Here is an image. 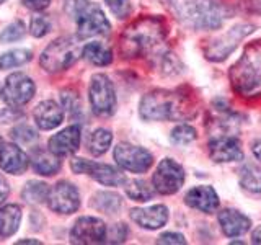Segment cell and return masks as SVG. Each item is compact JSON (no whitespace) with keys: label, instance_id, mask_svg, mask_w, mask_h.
Returning <instances> with one entry per match:
<instances>
[{"label":"cell","instance_id":"24","mask_svg":"<svg viewBox=\"0 0 261 245\" xmlns=\"http://www.w3.org/2000/svg\"><path fill=\"white\" fill-rule=\"evenodd\" d=\"M90 206L100 212H105V214H116L122 206V201L121 196L113 191H98L93 194Z\"/></svg>","mask_w":261,"mask_h":245},{"label":"cell","instance_id":"10","mask_svg":"<svg viewBox=\"0 0 261 245\" xmlns=\"http://www.w3.org/2000/svg\"><path fill=\"white\" fill-rule=\"evenodd\" d=\"M185 183V170L173 159H163L152 177V186L160 194H175Z\"/></svg>","mask_w":261,"mask_h":245},{"label":"cell","instance_id":"9","mask_svg":"<svg viewBox=\"0 0 261 245\" xmlns=\"http://www.w3.org/2000/svg\"><path fill=\"white\" fill-rule=\"evenodd\" d=\"M70 168L73 170V174H87L105 186H121L127 183V178L124 174H121V170L106 165V163H98L77 157L70 162Z\"/></svg>","mask_w":261,"mask_h":245},{"label":"cell","instance_id":"32","mask_svg":"<svg viewBox=\"0 0 261 245\" xmlns=\"http://www.w3.org/2000/svg\"><path fill=\"white\" fill-rule=\"evenodd\" d=\"M51 31V20L47 18L43 13H36L31 16V23H30V33L35 38H43L47 33Z\"/></svg>","mask_w":261,"mask_h":245},{"label":"cell","instance_id":"22","mask_svg":"<svg viewBox=\"0 0 261 245\" xmlns=\"http://www.w3.org/2000/svg\"><path fill=\"white\" fill-rule=\"evenodd\" d=\"M30 160H31V165L35 168V172H38L39 175H44V177L54 175L61 168L59 157H57L54 152L43 149V147L33 149V152L30 155Z\"/></svg>","mask_w":261,"mask_h":245},{"label":"cell","instance_id":"21","mask_svg":"<svg viewBox=\"0 0 261 245\" xmlns=\"http://www.w3.org/2000/svg\"><path fill=\"white\" fill-rule=\"evenodd\" d=\"M33 116H35V121L39 129L49 131L57 128L64 121V110L56 102L46 100L36 106Z\"/></svg>","mask_w":261,"mask_h":245},{"label":"cell","instance_id":"17","mask_svg":"<svg viewBox=\"0 0 261 245\" xmlns=\"http://www.w3.org/2000/svg\"><path fill=\"white\" fill-rule=\"evenodd\" d=\"M185 203L190 208L199 209L201 212L211 214V212H214L219 208V196L212 186L202 185V186L191 188L185 194Z\"/></svg>","mask_w":261,"mask_h":245},{"label":"cell","instance_id":"11","mask_svg":"<svg viewBox=\"0 0 261 245\" xmlns=\"http://www.w3.org/2000/svg\"><path fill=\"white\" fill-rule=\"evenodd\" d=\"M114 160L121 168L133 172V174L147 172L153 163V157L149 151L129 142H121L114 147Z\"/></svg>","mask_w":261,"mask_h":245},{"label":"cell","instance_id":"7","mask_svg":"<svg viewBox=\"0 0 261 245\" xmlns=\"http://www.w3.org/2000/svg\"><path fill=\"white\" fill-rule=\"evenodd\" d=\"M90 105L92 110L98 116H111L116 111V92H114V85L108 76L105 74H95L90 80L88 88Z\"/></svg>","mask_w":261,"mask_h":245},{"label":"cell","instance_id":"36","mask_svg":"<svg viewBox=\"0 0 261 245\" xmlns=\"http://www.w3.org/2000/svg\"><path fill=\"white\" fill-rule=\"evenodd\" d=\"M127 237V227L126 224H114L108 234H106V242H111V243H119V242H124Z\"/></svg>","mask_w":261,"mask_h":245},{"label":"cell","instance_id":"43","mask_svg":"<svg viewBox=\"0 0 261 245\" xmlns=\"http://www.w3.org/2000/svg\"><path fill=\"white\" fill-rule=\"evenodd\" d=\"M18 243H41L39 240H31V239H23V240H18Z\"/></svg>","mask_w":261,"mask_h":245},{"label":"cell","instance_id":"44","mask_svg":"<svg viewBox=\"0 0 261 245\" xmlns=\"http://www.w3.org/2000/svg\"><path fill=\"white\" fill-rule=\"evenodd\" d=\"M2 142H4V141H2V137H0V149H2V145H4Z\"/></svg>","mask_w":261,"mask_h":245},{"label":"cell","instance_id":"6","mask_svg":"<svg viewBox=\"0 0 261 245\" xmlns=\"http://www.w3.org/2000/svg\"><path fill=\"white\" fill-rule=\"evenodd\" d=\"M82 53H84V47L80 46V43L75 38L64 36V38H57L44 49L39 57V62L41 67L46 72L56 74L69 69L82 56Z\"/></svg>","mask_w":261,"mask_h":245},{"label":"cell","instance_id":"13","mask_svg":"<svg viewBox=\"0 0 261 245\" xmlns=\"http://www.w3.org/2000/svg\"><path fill=\"white\" fill-rule=\"evenodd\" d=\"M47 206L59 214H72L80 208V193L70 182L56 183L47 196Z\"/></svg>","mask_w":261,"mask_h":245},{"label":"cell","instance_id":"30","mask_svg":"<svg viewBox=\"0 0 261 245\" xmlns=\"http://www.w3.org/2000/svg\"><path fill=\"white\" fill-rule=\"evenodd\" d=\"M153 190L155 188H152L149 183L144 182V180H133V182H129L126 185V194L130 200L141 201V203L152 200Z\"/></svg>","mask_w":261,"mask_h":245},{"label":"cell","instance_id":"27","mask_svg":"<svg viewBox=\"0 0 261 245\" xmlns=\"http://www.w3.org/2000/svg\"><path fill=\"white\" fill-rule=\"evenodd\" d=\"M113 142V134L110 129H105V128H100L93 131L92 134L88 136V141H87V147L90 154L93 155H103L106 151L110 149V145Z\"/></svg>","mask_w":261,"mask_h":245},{"label":"cell","instance_id":"39","mask_svg":"<svg viewBox=\"0 0 261 245\" xmlns=\"http://www.w3.org/2000/svg\"><path fill=\"white\" fill-rule=\"evenodd\" d=\"M23 4L28 8H33V10H44V8L49 7L51 0H23Z\"/></svg>","mask_w":261,"mask_h":245},{"label":"cell","instance_id":"38","mask_svg":"<svg viewBox=\"0 0 261 245\" xmlns=\"http://www.w3.org/2000/svg\"><path fill=\"white\" fill-rule=\"evenodd\" d=\"M157 243H168V245L170 243H179V245H183V243H186V239H185V235L178 234V232H165L159 237Z\"/></svg>","mask_w":261,"mask_h":245},{"label":"cell","instance_id":"41","mask_svg":"<svg viewBox=\"0 0 261 245\" xmlns=\"http://www.w3.org/2000/svg\"><path fill=\"white\" fill-rule=\"evenodd\" d=\"M251 242L261 245V226H258L255 231L251 232Z\"/></svg>","mask_w":261,"mask_h":245},{"label":"cell","instance_id":"31","mask_svg":"<svg viewBox=\"0 0 261 245\" xmlns=\"http://www.w3.org/2000/svg\"><path fill=\"white\" fill-rule=\"evenodd\" d=\"M196 137H198V133H196V129L190 125H179L171 131V134H170L171 142L176 145H186L193 142Z\"/></svg>","mask_w":261,"mask_h":245},{"label":"cell","instance_id":"4","mask_svg":"<svg viewBox=\"0 0 261 245\" xmlns=\"http://www.w3.org/2000/svg\"><path fill=\"white\" fill-rule=\"evenodd\" d=\"M170 7L176 18L193 30H216L227 18L217 0H170Z\"/></svg>","mask_w":261,"mask_h":245},{"label":"cell","instance_id":"16","mask_svg":"<svg viewBox=\"0 0 261 245\" xmlns=\"http://www.w3.org/2000/svg\"><path fill=\"white\" fill-rule=\"evenodd\" d=\"M130 219L139 227L147 229V231H157L167 224L168 209L163 204H155L149 208H134L130 211Z\"/></svg>","mask_w":261,"mask_h":245},{"label":"cell","instance_id":"1","mask_svg":"<svg viewBox=\"0 0 261 245\" xmlns=\"http://www.w3.org/2000/svg\"><path fill=\"white\" fill-rule=\"evenodd\" d=\"M167 27L163 20L155 16H142L124 30L119 39L121 54L127 59L152 56L159 57L165 49Z\"/></svg>","mask_w":261,"mask_h":245},{"label":"cell","instance_id":"35","mask_svg":"<svg viewBox=\"0 0 261 245\" xmlns=\"http://www.w3.org/2000/svg\"><path fill=\"white\" fill-rule=\"evenodd\" d=\"M105 2L118 18H126V16H129L130 10H133L129 0H105Z\"/></svg>","mask_w":261,"mask_h":245},{"label":"cell","instance_id":"29","mask_svg":"<svg viewBox=\"0 0 261 245\" xmlns=\"http://www.w3.org/2000/svg\"><path fill=\"white\" fill-rule=\"evenodd\" d=\"M31 57L33 53L30 49H13V51H8L0 56V69L7 70V69L20 67V65L30 62Z\"/></svg>","mask_w":261,"mask_h":245},{"label":"cell","instance_id":"20","mask_svg":"<svg viewBox=\"0 0 261 245\" xmlns=\"http://www.w3.org/2000/svg\"><path fill=\"white\" fill-rule=\"evenodd\" d=\"M219 224L227 237H240L250 231L251 220L237 209H222L219 212Z\"/></svg>","mask_w":261,"mask_h":245},{"label":"cell","instance_id":"42","mask_svg":"<svg viewBox=\"0 0 261 245\" xmlns=\"http://www.w3.org/2000/svg\"><path fill=\"white\" fill-rule=\"evenodd\" d=\"M251 151H253V155H255L256 159L261 160V139H259V141H256L255 144H253Z\"/></svg>","mask_w":261,"mask_h":245},{"label":"cell","instance_id":"15","mask_svg":"<svg viewBox=\"0 0 261 245\" xmlns=\"http://www.w3.org/2000/svg\"><path fill=\"white\" fill-rule=\"evenodd\" d=\"M209 155L217 163L237 162L243 159L240 141L232 134H220L212 137L209 141Z\"/></svg>","mask_w":261,"mask_h":245},{"label":"cell","instance_id":"3","mask_svg":"<svg viewBox=\"0 0 261 245\" xmlns=\"http://www.w3.org/2000/svg\"><path fill=\"white\" fill-rule=\"evenodd\" d=\"M235 93L243 98L261 96V41L248 44L228 72Z\"/></svg>","mask_w":261,"mask_h":245},{"label":"cell","instance_id":"25","mask_svg":"<svg viewBox=\"0 0 261 245\" xmlns=\"http://www.w3.org/2000/svg\"><path fill=\"white\" fill-rule=\"evenodd\" d=\"M82 56H84L88 62H92L93 65H100V67H105V65H110L113 62V51L108 46H105L101 43L87 44L84 47Z\"/></svg>","mask_w":261,"mask_h":245},{"label":"cell","instance_id":"5","mask_svg":"<svg viewBox=\"0 0 261 245\" xmlns=\"http://www.w3.org/2000/svg\"><path fill=\"white\" fill-rule=\"evenodd\" d=\"M64 8L70 18L77 23L79 39L110 35V21L105 12L93 2L90 0H64Z\"/></svg>","mask_w":261,"mask_h":245},{"label":"cell","instance_id":"14","mask_svg":"<svg viewBox=\"0 0 261 245\" xmlns=\"http://www.w3.org/2000/svg\"><path fill=\"white\" fill-rule=\"evenodd\" d=\"M108 227L101 219L84 216L79 217L70 231V240L73 243H103L106 242Z\"/></svg>","mask_w":261,"mask_h":245},{"label":"cell","instance_id":"2","mask_svg":"<svg viewBox=\"0 0 261 245\" xmlns=\"http://www.w3.org/2000/svg\"><path fill=\"white\" fill-rule=\"evenodd\" d=\"M196 102L185 88L152 90L139 105L141 118L147 121H186L196 114Z\"/></svg>","mask_w":261,"mask_h":245},{"label":"cell","instance_id":"23","mask_svg":"<svg viewBox=\"0 0 261 245\" xmlns=\"http://www.w3.org/2000/svg\"><path fill=\"white\" fill-rule=\"evenodd\" d=\"M21 223V209L18 204H5L0 208V237H12Z\"/></svg>","mask_w":261,"mask_h":245},{"label":"cell","instance_id":"45","mask_svg":"<svg viewBox=\"0 0 261 245\" xmlns=\"http://www.w3.org/2000/svg\"><path fill=\"white\" fill-rule=\"evenodd\" d=\"M2 2H5V0H0V4H2Z\"/></svg>","mask_w":261,"mask_h":245},{"label":"cell","instance_id":"33","mask_svg":"<svg viewBox=\"0 0 261 245\" xmlns=\"http://www.w3.org/2000/svg\"><path fill=\"white\" fill-rule=\"evenodd\" d=\"M24 31H27V28H24V23L16 20L13 21L12 24H8V27L2 31V35H0V41L2 43H13V41H18L23 38Z\"/></svg>","mask_w":261,"mask_h":245},{"label":"cell","instance_id":"37","mask_svg":"<svg viewBox=\"0 0 261 245\" xmlns=\"http://www.w3.org/2000/svg\"><path fill=\"white\" fill-rule=\"evenodd\" d=\"M62 105L64 108L73 113V111H79L80 110V100H79V95L75 92H72V90H65L62 92Z\"/></svg>","mask_w":261,"mask_h":245},{"label":"cell","instance_id":"12","mask_svg":"<svg viewBox=\"0 0 261 245\" xmlns=\"http://www.w3.org/2000/svg\"><path fill=\"white\" fill-rule=\"evenodd\" d=\"M35 92H36L35 82H33L27 74L15 72L12 76L7 77L2 90H0V95H2V100L7 105L23 106L31 100Z\"/></svg>","mask_w":261,"mask_h":245},{"label":"cell","instance_id":"34","mask_svg":"<svg viewBox=\"0 0 261 245\" xmlns=\"http://www.w3.org/2000/svg\"><path fill=\"white\" fill-rule=\"evenodd\" d=\"M12 139H15L16 142H21V144H31L33 141L38 139V133L31 126L21 125V126H16L12 131Z\"/></svg>","mask_w":261,"mask_h":245},{"label":"cell","instance_id":"28","mask_svg":"<svg viewBox=\"0 0 261 245\" xmlns=\"http://www.w3.org/2000/svg\"><path fill=\"white\" fill-rule=\"evenodd\" d=\"M51 188H49L44 182H36V180H31L27 185H24L23 191H21V198L27 203H44L47 201V196Z\"/></svg>","mask_w":261,"mask_h":245},{"label":"cell","instance_id":"40","mask_svg":"<svg viewBox=\"0 0 261 245\" xmlns=\"http://www.w3.org/2000/svg\"><path fill=\"white\" fill-rule=\"evenodd\" d=\"M8 193H10V188H8L7 180H5L4 175H0V204H2L7 200Z\"/></svg>","mask_w":261,"mask_h":245},{"label":"cell","instance_id":"19","mask_svg":"<svg viewBox=\"0 0 261 245\" xmlns=\"http://www.w3.org/2000/svg\"><path fill=\"white\" fill-rule=\"evenodd\" d=\"M30 157L24 154L18 145L4 144L0 149V168L7 174L20 175L30 165Z\"/></svg>","mask_w":261,"mask_h":245},{"label":"cell","instance_id":"26","mask_svg":"<svg viewBox=\"0 0 261 245\" xmlns=\"http://www.w3.org/2000/svg\"><path fill=\"white\" fill-rule=\"evenodd\" d=\"M240 185L250 193H261V167L256 163H245L240 168Z\"/></svg>","mask_w":261,"mask_h":245},{"label":"cell","instance_id":"18","mask_svg":"<svg viewBox=\"0 0 261 245\" xmlns=\"http://www.w3.org/2000/svg\"><path fill=\"white\" fill-rule=\"evenodd\" d=\"M80 145V126L73 125L65 128L61 133L54 134L49 139V151L54 152L57 157L73 154Z\"/></svg>","mask_w":261,"mask_h":245},{"label":"cell","instance_id":"8","mask_svg":"<svg viewBox=\"0 0 261 245\" xmlns=\"http://www.w3.org/2000/svg\"><path fill=\"white\" fill-rule=\"evenodd\" d=\"M255 31V27L248 23H242L237 24V27L230 28L225 35H220L217 38H214L212 41H209V44L204 47V54L209 61H224L225 57L235 51V47L240 44V41L245 39L248 35Z\"/></svg>","mask_w":261,"mask_h":245}]
</instances>
